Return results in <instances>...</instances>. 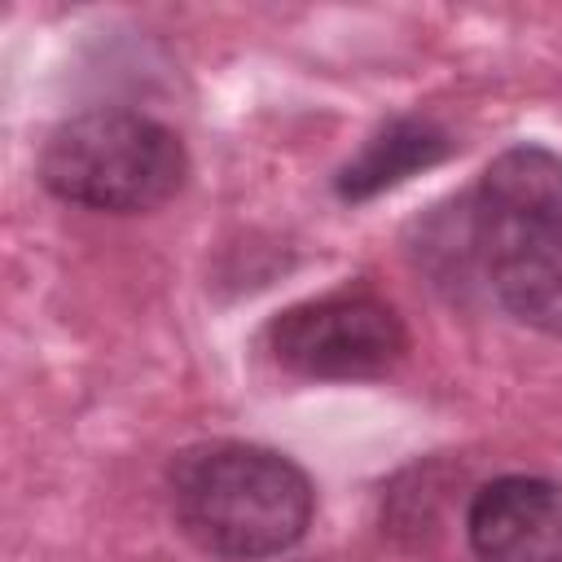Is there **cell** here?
<instances>
[{"mask_svg": "<svg viewBox=\"0 0 562 562\" xmlns=\"http://www.w3.org/2000/svg\"><path fill=\"white\" fill-rule=\"evenodd\" d=\"M457 211V259L518 325L562 334V154L505 149Z\"/></svg>", "mask_w": 562, "mask_h": 562, "instance_id": "obj_1", "label": "cell"}, {"mask_svg": "<svg viewBox=\"0 0 562 562\" xmlns=\"http://www.w3.org/2000/svg\"><path fill=\"white\" fill-rule=\"evenodd\" d=\"M180 531L215 558L255 562L294 549L316 509L312 479L263 443L211 439L176 452L167 470Z\"/></svg>", "mask_w": 562, "mask_h": 562, "instance_id": "obj_2", "label": "cell"}, {"mask_svg": "<svg viewBox=\"0 0 562 562\" xmlns=\"http://www.w3.org/2000/svg\"><path fill=\"white\" fill-rule=\"evenodd\" d=\"M184 176L180 136L136 110H83L57 123L40 149L44 189L88 211H154L180 193Z\"/></svg>", "mask_w": 562, "mask_h": 562, "instance_id": "obj_3", "label": "cell"}, {"mask_svg": "<svg viewBox=\"0 0 562 562\" xmlns=\"http://www.w3.org/2000/svg\"><path fill=\"white\" fill-rule=\"evenodd\" d=\"M272 360L299 378L356 382L391 373L408 351L400 312L369 290H334L277 312L263 329Z\"/></svg>", "mask_w": 562, "mask_h": 562, "instance_id": "obj_4", "label": "cell"}, {"mask_svg": "<svg viewBox=\"0 0 562 562\" xmlns=\"http://www.w3.org/2000/svg\"><path fill=\"white\" fill-rule=\"evenodd\" d=\"M465 540L479 562H562V483L505 474L474 492Z\"/></svg>", "mask_w": 562, "mask_h": 562, "instance_id": "obj_5", "label": "cell"}, {"mask_svg": "<svg viewBox=\"0 0 562 562\" xmlns=\"http://www.w3.org/2000/svg\"><path fill=\"white\" fill-rule=\"evenodd\" d=\"M448 154H452V140L443 127H435L430 119H395L373 140H364V149L338 171L334 189L347 202H364V198L395 189L400 180L443 162Z\"/></svg>", "mask_w": 562, "mask_h": 562, "instance_id": "obj_6", "label": "cell"}]
</instances>
